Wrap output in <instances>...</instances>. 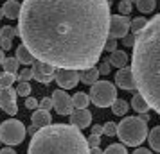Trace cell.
<instances>
[{
  "instance_id": "20",
  "label": "cell",
  "mask_w": 160,
  "mask_h": 154,
  "mask_svg": "<svg viewBox=\"0 0 160 154\" xmlns=\"http://www.w3.org/2000/svg\"><path fill=\"white\" fill-rule=\"evenodd\" d=\"M131 108L137 111V113H140V115H144V113H148V111H149L148 102H146L144 99H142V95H138V93H135V95H133V99H131Z\"/></svg>"
},
{
  "instance_id": "31",
  "label": "cell",
  "mask_w": 160,
  "mask_h": 154,
  "mask_svg": "<svg viewBox=\"0 0 160 154\" xmlns=\"http://www.w3.org/2000/svg\"><path fill=\"white\" fill-rule=\"evenodd\" d=\"M16 79H18L20 82H29L31 79H32V72H31V68H29V66H25V68H23L22 72L18 73V75H16Z\"/></svg>"
},
{
  "instance_id": "12",
  "label": "cell",
  "mask_w": 160,
  "mask_h": 154,
  "mask_svg": "<svg viewBox=\"0 0 160 154\" xmlns=\"http://www.w3.org/2000/svg\"><path fill=\"white\" fill-rule=\"evenodd\" d=\"M115 86L126 90V91L137 90V84H135V79H133L131 68H121V70L115 73Z\"/></svg>"
},
{
  "instance_id": "26",
  "label": "cell",
  "mask_w": 160,
  "mask_h": 154,
  "mask_svg": "<svg viewBox=\"0 0 160 154\" xmlns=\"http://www.w3.org/2000/svg\"><path fill=\"white\" fill-rule=\"evenodd\" d=\"M102 154H128V151L122 143H112L102 151Z\"/></svg>"
},
{
  "instance_id": "16",
  "label": "cell",
  "mask_w": 160,
  "mask_h": 154,
  "mask_svg": "<svg viewBox=\"0 0 160 154\" xmlns=\"http://www.w3.org/2000/svg\"><path fill=\"white\" fill-rule=\"evenodd\" d=\"M20 9H22V4L20 2H15V0H9V2H6L4 4V7H2V11H4V18H18L20 16Z\"/></svg>"
},
{
  "instance_id": "33",
  "label": "cell",
  "mask_w": 160,
  "mask_h": 154,
  "mask_svg": "<svg viewBox=\"0 0 160 154\" xmlns=\"http://www.w3.org/2000/svg\"><path fill=\"white\" fill-rule=\"evenodd\" d=\"M104 50L110 52V54L113 50H117V40H113V38H110V36L106 38V41H104Z\"/></svg>"
},
{
  "instance_id": "48",
  "label": "cell",
  "mask_w": 160,
  "mask_h": 154,
  "mask_svg": "<svg viewBox=\"0 0 160 154\" xmlns=\"http://www.w3.org/2000/svg\"><path fill=\"white\" fill-rule=\"evenodd\" d=\"M15 2H16V0H15Z\"/></svg>"
},
{
  "instance_id": "47",
  "label": "cell",
  "mask_w": 160,
  "mask_h": 154,
  "mask_svg": "<svg viewBox=\"0 0 160 154\" xmlns=\"http://www.w3.org/2000/svg\"><path fill=\"white\" fill-rule=\"evenodd\" d=\"M0 145H2V142H0Z\"/></svg>"
},
{
  "instance_id": "45",
  "label": "cell",
  "mask_w": 160,
  "mask_h": 154,
  "mask_svg": "<svg viewBox=\"0 0 160 154\" xmlns=\"http://www.w3.org/2000/svg\"><path fill=\"white\" fill-rule=\"evenodd\" d=\"M4 59H6V56H4V50H2V49H0V65H2V63H4Z\"/></svg>"
},
{
  "instance_id": "23",
  "label": "cell",
  "mask_w": 160,
  "mask_h": 154,
  "mask_svg": "<svg viewBox=\"0 0 160 154\" xmlns=\"http://www.w3.org/2000/svg\"><path fill=\"white\" fill-rule=\"evenodd\" d=\"M155 6H157V0H137V7L140 13L144 15H149L155 11Z\"/></svg>"
},
{
  "instance_id": "11",
  "label": "cell",
  "mask_w": 160,
  "mask_h": 154,
  "mask_svg": "<svg viewBox=\"0 0 160 154\" xmlns=\"http://www.w3.org/2000/svg\"><path fill=\"white\" fill-rule=\"evenodd\" d=\"M56 82L59 84L61 90H68V88H76L79 82V73L78 70H65V68H56Z\"/></svg>"
},
{
  "instance_id": "41",
  "label": "cell",
  "mask_w": 160,
  "mask_h": 154,
  "mask_svg": "<svg viewBox=\"0 0 160 154\" xmlns=\"http://www.w3.org/2000/svg\"><path fill=\"white\" fill-rule=\"evenodd\" d=\"M0 154H16V152L13 147H4V149H0Z\"/></svg>"
},
{
  "instance_id": "37",
  "label": "cell",
  "mask_w": 160,
  "mask_h": 154,
  "mask_svg": "<svg viewBox=\"0 0 160 154\" xmlns=\"http://www.w3.org/2000/svg\"><path fill=\"white\" fill-rule=\"evenodd\" d=\"M25 108L27 110H38V100L34 97H25Z\"/></svg>"
},
{
  "instance_id": "3",
  "label": "cell",
  "mask_w": 160,
  "mask_h": 154,
  "mask_svg": "<svg viewBox=\"0 0 160 154\" xmlns=\"http://www.w3.org/2000/svg\"><path fill=\"white\" fill-rule=\"evenodd\" d=\"M90 147L83 133L70 124H51L31 138L27 154H88Z\"/></svg>"
},
{
  "instance_id": "46",
  "label": "cell",
  "mask_w": 160,
  "mask_h": 154,
  "mask_svg": "<svg viewBox=\"0 0 160 154\" xmlns=\"http://www.w3.org/2000/svg\"><path fill=\"white\" fill-rule=\"evenodd\" d=\"M4 18V11H2V7H0V20Z\"/></svg>"
},
{
  "instance_id": "7",
  "label": "cell",
  "mask_w": 160,
  "mask_h": 154,
  "mask_svg": "<svg viewBox=\"0 0 160 154\" xmlns=\"http://www.w3.org/2000/svg\"><path fill=\"white\" fill-rule=\"evenodd\" d=\"M130 30V18L122 15H113L110 16V25H108V36L113 40L128 36Z\"/></svg>"
},
{
  "instance_id": "17",
  "label": "cell",
  "mask_w": 160,
  "mask_h": 154,
  "mask_svg": "<svg viewBox=\"0 0 160 154\" xmlns=\"http://www.w3.org/2000/svg\"><path fill=\"white\" fill-rule=\"evenodd\" d=\"M79 81H83L85 84H94V82L99 81V72H97V68L92 66V68H87V70H79Z\"/></svg>"
},
{
  "instance_id": "40",
  "label": "cell",
  "mask_w": 160,
  "mask_h": 154,
  "mask_svg": "<svg viewBox=\"0 0 160 154\" xmlns=\"http://www.w3.org/2000/svg\"><path fill=\"white\" fill-rule=\"evenodd\" d=\"M92 134L101 136V134H102V125H94V127H92Z\"/></svg>"
},
{
  "instance_id": "39",
  "label": "cell",
  "mask_w": 160,
  "mask_h": 154,
  "mask_svg": "<svg viewBox=\"0 0 160 154\" xmlns=\"http://www.w3.org/2000/svg\"><path fill=\"white\" fill-rule=\"evenodd\" d=\"M122 43L126 45V47H133V43H135V34L124 36V38H122Z\"/></svg>"
},
{
  "instance_id": "19",
  "label": "cell",
  "mask_w": 160,
  "mask_h": 154,
  "mask_svg": "<svg viewBox=\"0 0 160 154\" xmlns=\"http://www.w3.org/2000/svg\"><path fill=\"white\" fill-rule=\"evenodd\" d=\"M90 104V97L83 91H78L76 95L72 97V106L74 110H87V106Z\"/></svg>"
},
{
  "instance_id": "6",
  "label": "cell",
  "mask_w": 160,
  "mask_h": 154,
  "mask_svg": "<svg viewBox=\"0 0 160 154\" xmlns=\"http://www.w3.org/2000/svg\"><path fill=\"white\" fill-rule=\"evenodd\" d=\"M25 125L20 120L9 118L0 124V142L6 145H18L25 138Z\"/></svg>"
},
{
  "instance_id": "32",
  "label": "cell",
  "mask_w": 160,
  "mask_h": 154,
  "mask_svg": "<svg viewBox=\"0 0 160 154\" xmlns=\"http://www.w3.org/2000/svg\"><path fill=\"white\" fill-rule=\"evenodd\" d=\"M102 134H106V136H113V134H117V124H113V122H106V124L102 125Z\"/></svg>"
},
{
  "instance_id": "22",
  "label": "cell",
  "mask_w": 160,
  "mask_h": 154,
  "mask_svg": "<svg viewBox=\"0 0 160 154\" xmlns=\"http://www.w3.org/2000/svg\"><path fill=\"white\" fill-rule=\"evenodd\" d=\"M112 110H113V115L117 117H124L128 113V102L122 100V99H115L113 104H112Z\"/></svg>"
},
{
  "instance_id": "21",
  "label": "cell",
  "mask_w": 160,
  "mask_h": 154,
  "mask_svg": "<svg viewBox=\"0 0 160 154\" xmlns=\"http://www.w3.org/2000/svg\"><path fill=\"white\" fill-rule=\"evenodd\" d=\"M148 142H149V145H151L153 151L160 152V125L153 127L151 131L148 133Z\"/></svg>"
},
{
  "instance_id": "42",
  "label": "cell",
  "mask_w": 160,
  "mask_h": 154,
  "mask_svg": "<svg viewBox=\"0 0 160 154\" xmlns=\"http://www.w3.org/2000/svg\"><path fill=\"white\" fill-rule=\"evenodd\" d=\"M36 131H38V127H36V125H29V127L25 129V133H27V134H31V136H32V134H34Z\"/></svg>"
},
{
  "instance_id": "10",
  "label": "cell",
  "mask_w": 160,
  "mask_h": 154,
  "mask_svg": "<svg viewBox=\"0 0 160 154\" xmlns=\"http://www.w3.org/2000/svg\"><path fill=\"white\" fill-rule=\"evenodd\" d=\"M16 91L15 88H0V110H4L8 115H16L18 106H16Z\"/></svg>"
},
{
  "instance_id": "27",
  "label": "cell",
  "mask_w": 160,
  "mask_h": 154,
  "mask_svg": "<svg viewBox=\"0 0 160 154\" xmlns=\"http://www.w3.org/2000/svg\"><path fill=\"white\" fill-rule=\"evenodd\" d=\"M146 22H148V20H146L144 16H138V18H135V20H131V22H130V30L133 32V34H137L138 30L144 29Z\"/></svg>"
},
{
  "instance_id": "35",
  "label": "cell",
  "mask_w": 160,
  "mask_h": 154,
  "mask_svg": "<svg viewBox=\"0 0 160 154\" xmlns=\"http://www.w3.org/2000/svg\"><path fill=\"white\" fill-rule=\"evenodd\" d=\"M110 63L108 61H102V63H99V66H97V72H99V75H108L110 73Z\"/></svg>"
},
{
  "instance_id": "30",
  "label": "cell",
  "mask_w": 160,
  "mask_h": 154,
  "mask_svg": "<svg viewBox=\"0 0 160 154\" xmlns=\"http://www.w3.org/2000/svg\"><path fill=\"white\" fill-rule=\"evenodd\" d=\"M16 34H18V30H16L15 27H11V25H6V27H2V29H0V36L8 38V40H13Z\"/></svg>"
},
{
  "instance_id": "28",
  "label": "cell",
  "mask_w": 160,
  "mask_h": 154,
  "mask_svg": "<svg viewBox=\"0 0 160 154\" xmlns=\"http://www.w3.org/2000/svg\"><path fill=\"white\" fill-rule=\"evenodd\" d=\"M15 91H16V95H20V97H29V93H31V84L29 82H18V86L15 88Z\"/></svg>"
},
{
  "instance_id": "44",
  "label": "cell",
  "mask_w": 160,
  "mask_h": 154,
  "mask_svg": "<svg viewBox=\"0 0 160 154\" xmlns=\"http://www.w3.org/2000/svg\"><path fill=\"white\" fill-rule=\"evenodd\" d=\"M88 154H102V151L99 149V147H94V149H90V152Z\"/></svg>"
},
{
  "instance_id": "13",
  "label": "cell",
  "mask_w": 160,
  "mask_h": 154,
  "mask_svg": "<svg viewBox=\"0 0 160 154\" xmlns=\"http://www.w3.org/2000/svg\"><path fill=\"white\" fill-rule=\"evenodd\" d=\"M68 118H70V125L78 127V129H85L92 124V113L88 110H74L68 115Z\"/></svg>"
},
{
  "instance_id": "43",
  "label": "cell",
  "mask_w": 160,
  "mask_h": 154,
  "mask_svg": "<svg viewBox=\"0 0 160 154\" xmlns=\"http://www.w3.org/2000/svg\"><path fill=\"white\" fill-rule=\"evenodd\" d=\"M133 154H151V151H148V149H135Z\"/></svg>"
},
{
  "instance_id": "8",
  "label": "cell",
  "mask_w": 160,
  "mask_h": 154,
  "mask_svg": "<svg viewBox=\"0 0 160 154\" xmlns=\"http://www.w3.org/2000/svg\"><path fill=\"white\" fill-rule=\"evenodd\" d=\"M51 99H52V108L56 110L58 115H70L74 111L72 99H70V95L65 90H54Z\"/></svg>"
},
{
  "instance_id": "9",
  "label": "cell",
  "mask_w": 160,
  "mask_h": 154,
  "mask_svg": "<svg viewBox=\"0 0 160 154\" xmlns=\"http://www.w3.org/2000/svg\"><path fill=\"white\" fill-rule=\"evenodd\" d=\"M31 72H32V79H36V81L42 82V84H49V82H52V79H54L56 68L51 66V65H47V63H42V61H34Z\"/></svg>"
},
{
  "instance_id": "25",
  "label": "cell",
  "mask_w": 160,
  "mask_h": 154,
  "mask_svg": "<svg viewBox=\"0 0 160 154\" xmlns=\"http://www.w3.org/2000/svg\"><path fill=\"white\" fill-rule=\"evenodd\" d=\"M16 81V73H2L0 75V88H11L13 82Z\"/></svg>"
},
{
  "instance_id": "5",
  "label": "cell",
  "mask_w": 160,
  "mask_h": 154,
  "mask_svg": "<svg viewBox=\"0 0 160 154\" xmlns=\"http://www.w3.org/2000/svg\"><path fill=\"white\" fill-rule=\"evenodd\" d=\"M90 102L97 108H110L117 99V88L110 81H97L90 88Z\"/></svg>"
},
{
  "instance_id": "24",
  "label": "cell",
  "mask_w": 160,
  "mask_h": 154,
  "mask_svg": "<svg viewBox=\"0 0 160 154\" xmlns=\"http://www.w3.org/2000/svg\"><path fill=\"white\" fill-rule=\"evenodd\" d=\"M2 66H4V72L6 73H16L20 63H18V59L16 58H6L4 59V63H2Z\"/></svg>"
},
{
  "instance_id": "1",
  "label": "cell",
  "mask_w": 160,
  "mask_h": 154,
  "mask_svg": "<svg viewBox=\"0 0 160 154\" xmlns=\"http://www.w3.org/2000/svg\"><path fill=\"white\" fill-rule=\"evenodd\" d=\"M110 16L108 0H23L16 30L36 61L79 72L101 59Z\"/></svg>"
},
{
  "instance_id": "38",
  "label": "cell",
  "mask_w": 160,
  "mask_h": 154,
  "mask_svg": "<svg viewBox=\"0 0 160 154\" xmlns=\"http://www.w3.org/2000/svg\"><path fill=\"white\" fill-rule=\"evenodd\" d=\"M0 47H2V50H9L13 47V40H8V38L0 36Z\"/></svg>"
},
{
  "instance_id": "29",
  "label": "cell",
  "mask_w": 160,
  "mask_h": 154,
  "mask_svg": "<svg viewBox=\"0 0 160 154\" xmlns=\"http://www.w3.org/2000/svg\"><path fill=\"white\" fill-rule=\"evenodd\" d=\"M131 2L133 0H121L119 2V15H122V16H128L131 13Z\"/></svg>"
},
{
  "instance_id": "34",
  "label": "cell",
  "mask_w": 160,
  "mask_h": 154,
  "mask_svg": "<svg viewBox=\"0 0 160 154\" xmlns=\"http://www.w3.org/2000/svg\"><path fill=\"white\" fill-rule=\"evenodd\" d=\"M87 143L90 149H94V147H99L101 145V136H97V134H90L87 138Z\"/></svg>"
},
{
  "instance_id": "2",
  "label": "cell",
  "mask_w": 160,
  "mask_h": 154,
  "mask_svg": "<svg viewBox=\"0 0 160 154\" xmlns=\"http://www.w3.org/2000/svg\"><path fill=\"white\" fill-rule=\"evenodd\" d=\"M131 73L138 95L160 115V13L135 34Z\"/></svg>"
},
{
  "instance_id": "36",
  "label": "cell",
  "mask_w": 160,
  "mask_h": 154,
  "mask_svg": "<svg viewBox=\"0 0 160 154\" xmlns=\"http://www.w3.org/2000/svg\"><path fill=\"white\" fill-rule=\"evenodd\" d=\"M38 108H40V110L49 111L52 108V99H51V97H45V99H42V102H38Z\"/></svg>"
},
{
  "instance_id": "18",
  "label": "cell",
  "mask_w": 160,
  "mask_h": 154,
  "mask_svg": "<svg viewBox=\"0 0 160 154\" xmlns=\"http://www.w3.org/2000/svg\"><path fill=\"white\" fill-rule=\"evenodd\" d=\"M15 58L18 59V63H22V65H25V66H29V65L34 63V58H32V54L27 50V47H25V45H20V47L16 49Z\"/></svg>"
},
{
  "instance_id": "4",
  "label": "cell",
  "mask_w": 160,
  "mask_h": 154,
  "mask_svg": "<svg viewBox=\"0 0 160 154\" xmlns=\"http://www.w3.org/2000/svg\"><path fill=\"white\" fill-rule=\"evenodd\" d=\"M148 122H144L140 117H124L117 125V136L128 147L140 145L148 138Z\"/></svg>"
},
{
  "instance_id": "15",
  "label": "cell",
  "mask_w": 160,
  "mask_h": 154,
  "mask_svg": "<svg viewBox=\"0 0 160 154\" xmlns=\"http://www.w3.org/2000/svg\"><path fill=\"white\" fill-rule=\"evenodd\" d=\"M128 54L124 50H113L112 54H110V58L106 59L110 63V66H115V68H126V65H128Z\"/></svg>"
},
{
  "instance_id": "14",
  "label": "cell",
  "mask_w": 160,
  "mask_h": 154,
  "mask_svg": "<svg viewBox=\"0 0 160 154\" xmlns=\"http://www.w3.org/2000/svg\"><path fill=\"white\" fill-rule=\"evenodd\" d=\"M31 120H32V125H36L38 129H42V127H47V125L52 124V117L49 111L45 110H34V113H32V117H31Z\"/></svg>"
}]
</instances>
